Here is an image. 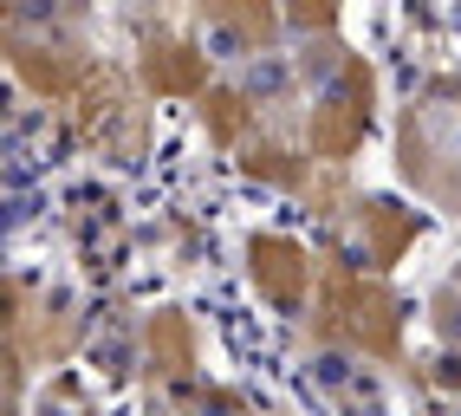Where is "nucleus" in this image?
I'll list each match as a JSON object with an SVG mask.
<instances>
[{
  "mask_svg": "<svg viewBox=\"0 0 461 416\" xmlns=\"http://www.w3.org/2000/svg\"><path fill=\"white\" fill-rule=\"evenodd\" d=\"M442 384H461V358H442V371H436Z\"/></svg>",
  "mask_w": 461,
  "mask_h": 416,
  "instance_id": "1",
  "label": "nucleus"
}]
</instances>
